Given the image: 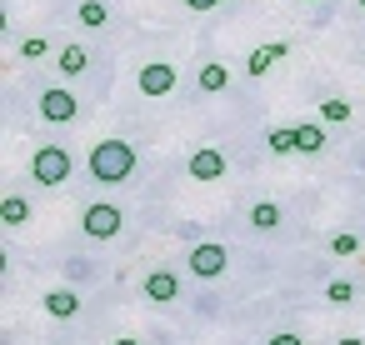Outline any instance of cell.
I'll list each match as a JSON object with an SVG mask.
<instances>
[{"mask_svg": "<svg viewBox=\"0 0 365 345\" xmlns=\"http://www.w3.org/2000/svg\"><path fill=\"white\" fill-rule=\"evenodd\" d=\"M270 345H305L300 335H290V330H280V335H270Z\"/></svg>", "mask_w": 365, "mask_h": 345, "instance_id": "7402d4cb", "label": "cell"}, {"mask_svg": "<svg viewBox=\"0 0 365 345\" xmlns=\"http://www.w3.org/2000/svg\"><path fill=\"white\" fill-rule=\"evenodd\" d=\"M225 86H230V71H225V66H200V91L220 96Z\"/></svg>", "mask_w": 365, "mask_h": 345, "instance_id": "5bb4252c", "label": "cell"}, {"mask_svg": "<svg viewBox=\"0 0 365 345\" xmlns=\"http://www.w3.org/2000/svg\"><path fill=\"white\" fill-rule=\"evenodd\" d=\"M0 220H6V225H26L31 220V200L26 195H6V200H0Z\"/></svg>", "mask_w": 365, "mask_h": 345, "instance_id": "7c38bea8", "label": "cell"}, {"mask_svg": "<svg viewBox=\"0 0 365 345\" xmlns=\"http://www.w3.org/2000/svg\"><path fill=\"white\" fill-rule=\"evenodd\" d=\"M130 170H135V145L130 140H101L91 150V180L120 185V180H130Z\"/></svg>", "mask_w": 365, "mask_h": 345, "instance_id": "6da1fadb", "label": "cell"}, {"mask_svg": "<svg viewBox=\"0 0 365 345\" xmlns=\"http://www.w3.org/2000/svg\"><path fill=\"white\" fill-rule=\"evenodd\" d=\"M355 250H360V235H350V230L330 240V255H355Z\"/></svg>", "mask_w": 365, "mask_h": 345, "instance_id": "44dd1931", "label": "cell"}, {"mask_svg": "<svg viewBox=\"0 0 365 345\" xmlns=\"http://www.w3.org/2000/svg\"><path fill=\"white\" fill-rule=\"evenodd\" d=\"M106 21H110L106 0H81V26H86V31H101Z\"/></svg>", "mask_w": 365, "mask_h": 345, "instance_id": "4fadbf2b", "label": "cell"}, {"mask_svg": "<svg viewBox=\"0 0 365 345\" xmlns=\"http://www.w3.org/2000/svg\"><path fill=\"white\" fill-rule=\"evenodd\" d=\"M305 6H315V0H305Z\"/></svg>", "mask_w": 365, "mask_h": 345, "instance_id": "484cf974", "label": "cell"}, {"mask_svg": "<svg viewBox=\"0 0 365 345\" xmlns=\"http://www.w3.org/2000/svg\"><path fill=\"white\" fill-rule=\"evenodd\" d=\"M56 66H61V76H66V81H76V76L91 66V56H86V46H66V51L56 56Z\"/></svg>", "mask_w": 365, "mask_h": 345, "instance_id": "30bf717a", "label": "cell"}, {"mask_svg": "<svg viewBox=\"0 0 365 345\" xmlns=\"http://www.w3.org/2000/svg\"><path fill=\"white\" fill-rule=\"evenodd\" d=\"M250 230H280V205L275 200H255L250 205Z\"/></svg>", "mask_w": 365, "mask_h": 345, "instance_id": "8fae6325", "label": "cell"}, {"mask_svg": "<svg viewBox=\"0 0 365 345\" xmlns=\"http://www.w3.org/2000/svg\"><path fill=\"white\" fill-rule=\"evenodd\" d=\"M190 11H215V6H225V0H185Z\"/></svg>", "mask_w": 365, "mask_h": 345, "instance_id": "603a6c76", "label": "cell"}, {"mask_svg": "<svg viewBox=\"0 0 365 345\" xmlns=\"http://www.w3.org/2000/svg\"><path fill=\"white\" fill-rule=\"evenodd\" d=\"M31 175H36L41 185H66V180H71V150H61V145H41L36 160H31Z\"/></svg>", "mask_w": 365, "mask_h": 345, "instance_id": "7a4b0ae2", "label": "cell"}, {"mask_svg": "<svg viewBox=\"0 0 365 345\" xmlns=\"http://www.w3.org/2000/svg\"><path fill=\"white\" fill-rule=\"evenodd\" d=\"M81 230H86L91 240H110V235L120 230V205H110V200H91L86 215H81Z\"/></svg>", "mask_w": 365, "mask_h": 345, "instance_id": "277c9868", "label": "cell"}, {"mask_svg": "<svg viewBox=\"0 0 365 345\" xmlns=\"http://www.w3.org/2000/svg\"><path fill=\"white\" fill-rule=\"evenodd\" d=\"M21 56H26V61H46V56H51V41H46V36H26V41H21Z\"/></svg>", "mask_w": 365, "mask_h": 345, "instance_id": "ac0fdd59", "label": "cell"}, {"mask_svg": "<svg viewBox=\"0 0 365 345\" xmlns=\"http://www.w3.org/2000/svg\"><path fill=\"white\" fill-rule=\"evenodd\" d=\"M265 145H270V150H280V155H290V150H300V140H295V130H270V135H265Z\"/></svg>", "mask_w": 365, "mask_h": 345, "instance_id": "d6986e66", "label": "cell"}, {"mask_svg": "<svg viewBox=\"0 0 365 345\" xmlns=\"http://www.w3.org/2000/svg\"><path fill=\"white\" fill-rule=\"evenodd\" d=\"M225 265H230V250H225L220 240H200V245L190 250V275H195V280H220Z\"/></svg>", "mask_w": 365, "mask_h": 345, "instance_id": "3957f363", "label": "cell"}, {"mask_svg": "<svg viewBox=\"0 0 365 345\" xmlns=\"http://www.w3.org/2000/svg\"><path fill=\"white\" fill-rule=\"evenodd\" d=\"M145 295H150L155 305H170V300L180 295V280H175V270H150V275H145Z\"/></svg>", "mask_w": 365, "mask_h": 345, "instance_id": "ba28073f", "label": "cell"}, {"mask_svg": "<svg viewBox=\"0 0 365 345\" xmlns=\"http://www.w3.org/2000/svg\"><path fill=\"white\" fill-rule=\"evenodd\" d=\"M325 300H330V305H350V300H355V285H350V280H330V285H325Z\"/></svg>", "mask_w": 365, "mask_h": 345, "instance_id": "ffe728a7", "label": "cell"}, {"mask_svg": "<svg viewBox=\"0 0 365 345\" xmlns=\"http://www.w3.org/2000/svg\"><path fill=\"white\" fill-rule=\"evenodd\" d=\"M360 11H365V0H360Z\"/></svg>", "mask_w": 365, "mask_h": 345, "instance_id": "4316f807", "label": "cell"}, {"mask_svg": "<svg viewBox=\"0 0 365 345\" xmlns=\"http://www.w3.org/2000/svg\"><path fill=\"white\" fill-rule=\"evenodd\" d=\"M295 140H300L305 155H310V150H325V130H320V125H295Z\"/></svg>", "mask_w": 365, "mask_h": 345, "instance_id": "e0dca14e", "label": "cell"}, {"mask_svg": "<svg viewBox=\"0 0 365 345\" xmlns=\"http://www.w3.org/2000/svg\"><path fill=\"white\" fill-rule=\"evenodd\" d=\"M76 110H81V101H76L66 86H51V91H41V115H46L51 125H66V120H76Z\"/></svg>", "mask_w": 365, "mask_h": 345, "instance_id": "5b68a950", "label": "cell"}, {"mask_svg": "<svg viewBox=\"0 0 365 345\" xmlns=\"http://www.w3.org/2000/svg\"><path fill=\"white\" fill-rule=\"evenodd\" d=\"M185 170H190L195 180H220V175H225V155H220V150H195V155L185 160Z\"/></svg>", "mask_w": 365, "mask_h": 345, "instance_id": "52a82bcc", "label": "cell"}, {"mask_svg": "<svg viewBox=\"0 0 365 345\" xmlns=\"http://www.w3.org/2000/svg\"><path fill=\"white\" fill-rule=\"evenodd\" d=\"M340 345H365V340H360V335H345V340H340Z\"/></svg>", "mask_w": 365, "mask_h": 345, "instance_id": "cb8c5ba5", "label": "cell"}, {"mask_svg": "<svg viewBox=\"0 0 365 345\" xmlns=\"http://www.w3.org/2000/svg\"><path fill=\"white\" fill-rule=\"evenodd\" d=\"M175 91V66H165V61H150V66H140V96H170Z\"/></svg>", "mask_w": 365, "mask_h": 345, "instance_id": "8992f818", "label": "cell"}, {"mask_svg": "<svg viewBox=\"0 0 365 345\" xmlns=\"http://www.w3.org/2000/svg\"><path fill=\"white\" fill-rule=\"evenodd\" d=\"M110 345H140V340H110Z\"/></svg>", "mask_w": 365, "mask_h": 345, "instance_id": "d4e9b609", "label": "cell"}, {"mask_svg": "<svg viewBox=\"0 0 365 345\" xmlns=\"http://www.w3.org/2000/svg\"><path fill=\"white\" fill-rule=\"evenodd\" d=\"M41 305H46V315L71 320V315L81 310V295H76V290H46V300H41Z\"/></svg>", "mask_w": 365, "mask_h": 345, "instance_id": "9c48e42d", "label": "cell"}, {"mask_svg": "<svg viewBox=\"0 0 365 345\" xmlns=\"http://www.w3.org/2000/svg\"><path fill=\"white\" fill-rule=\"evenodd\" d=\"M280 56H285V46H260V51L250 56V66H245V71H250V76H265V66H275Z\"/></svg>", "mask_w": 365, "mask_h": 345, "instance_id": "9a60e30c", "label": "cell"}, {"mask_svg": "<svg viewBox=\"0 0 365 345\" xmlns=\"http://www.w3.org/2000/svg\"><path fill=\"white\" fill-rule=\"evenodd\" d=\"M320 120H330V125H345V120H350V101H340V96L320 101Z\"/></svg>", "mask_w": 365, "mask_h": 345, "instance_id": "2e32d148", "label": "cell"}]
</instances>
